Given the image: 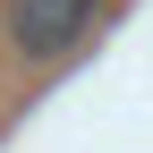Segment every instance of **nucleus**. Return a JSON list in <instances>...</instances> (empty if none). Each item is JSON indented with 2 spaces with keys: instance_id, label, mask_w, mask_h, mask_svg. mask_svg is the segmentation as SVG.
Segmentation results:
<instances>
[{
  "instance_id": "f257e3e1",
  "label": "nucleus",
  "mask_w": 153,
  "mask_h": 153,
  "mask_svg": "<svg viewBox=\"0 0 153 153\" xmlns=\"http://www.w3.org/2000/svg\"><path fill=\"white\" fill-rule=\"evenodd\" d=\"M94 26H102V0H0V43L26 68H60Z\"/></svg>"
}]
</instances>
